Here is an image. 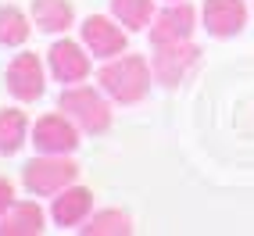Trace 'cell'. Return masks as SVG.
I'll return each instance as SVG.
<instances>
[{
  "label": "cell",
  "mask_w": 254,
  "mask_h": 236,
  "mask_svg": "<svg viewBox=\"0 0 254 236\" xmlns=\"http://www.w3.org/2000/svg\"><path fill=\"white\" fill-rule=\"evenodd\" d=\"M43 233L40 204H11L0 215V236H36Z\"/></svg>",
  "instance_id": "7c38bea8"
},
{
  "label": "cell",
  "mask_w": 254,
  "mask_h": 236,
  "mask_svg": "<svg viewBox=\"0 0 254 236\" xmlns=\"http://www.w3.org/2000/svg\"><path fill=\"white\" fill-rule=\"evenodd\" d=\"M247 25V4L244 0H204V29L218 40L236 36Z\"/></svg>",
  "instance_id": "30bf717a"
},
{
  "label": "cell",
  "mask_w": 254,
  "mask_h": 236,
  "mask_svg": "<svg viewBox=\"0 0 254 236\" xmlns=\"http://www.w3.org/2000/svg\"><path fill=\"white\" fill-rule=\"evenodd\" d=\"M75 11L68 0H32V22L43 32H64L72 25Z\"/></svg>",
  "instance_id": "4fadbf2b"
},
{
  "label": "cell",
  "mask_w": 254,
  "mask_h": 236,
  "mask_svg": "<svg viewBox=\"0 0 254 236\" xmlns=\"http://www.w3.org/2000/svg\"><path fill=\"white\" fill-rule=\"evenodd\" d=\"M193 22H197V11L186 4V0H172V7H165L161 14H154V25H150V43L161 47V43L190 40V36H193Z\"/></svg>",
  "instance_id": "52a82bcc"
},
{
  "label": "cell",
  "mask_w": 254,
  "mask_h": 236,
  "mask_svg": "<svg viewBox=\"0 0 254 236\" xmlns=\"http://www.w3.org/2000/svg\"><path fill=\"white\" fill-rule=\"evenodd\" d=\"M11 204H14V186H11L7 179H0V215H4Z\"/></svg>",
  "instance_id": "ac0fdd59"
},
{
  "label": "cell",
  "mask_w": 254,
  "mask_h": 236,
  "mask_svg": "<svg viewBox=\"0 0 254 236\" xmlns=\"http://www.w3.org/2000/svg\"><path fill=\"white\" fill-rule=\"evenodd\" d=\"M200 50L190 43V40H179V43H161L154 50V61H150V72H154L158 82L165 86H176V82L186 79V72L197 64Z\"/></svg>",
  "instance_id": "277c9868"
},
{
  "label": "cell",
  "mask_w": 254,
  "mask_h": 236,
  "mask_svg": "<svg viewBox=\"0 0 254 236\" xmlns=\"http://www.w3.org/2000/svg\"><path fill=\"white\" fill-rule=\"evenodd\" d=\"M32 143L40 154H72L79 147V129L68 115H43L32 129Z\"/></svg>",
  "instance_id": "8992f818"
},
{
  "label": "cell",
  "mask_w": 254,
  "mask_h": 236,
  "mask_svg": "<svg viewBox=\"0 0 254 236\" xmlns=\"http://www.w3.org/2000/svg\"><path fill=\"white\" fill-rule=\"evenodd\" d=\"M97 82L118 104H136L150 90V68H147V61L140 54H118L100 68Z\"/></svg>",
  "instance_id": "6da1fadb"
},
{
  "label": "cell",
  "mask_w": 254,
  "mask_h": 236,
  "mask_svg": "<svg viewBox=\"0 0 254 236\" xmlns=\"http://www.w3.org/2000/svg\"><path fill=\"white\" fill-rule=\"evenodd\" d=\"M111 14H115V22H122L126 29L140 32L154 18V0H111Z\"/></svg>",
  "instance_id": "9a60e30c"
},
{
  "label": "cell",
  "mask_w": 254,
  "mask_h": 236,
  "mask_svg": "<svg viewBox=\"0 0 254 236\" xmlns=\"http://www.w3.org/2000/svg\"><path fill=\"white\" fill-rule=\"evenodd\" d=\"M29 32H32V25L22 7H14V4L0 7V47H22L29 40Z\"/></svg>",
  "instance_id": "2e32d148"
},
{
  "label": "cell",
  "mask_w": 254,
  "mask_h": 236,
  "mask_svg": "<svg viewBox=\"0 0 254 236\" xmlns=\"http://www.w3.org/2000/svg\"><path fill=\"white\" fill-rule=\"evenodd\" d=\"M93 208V193L86 186H64L58 197H54V208H50V218L61 226V229H68V226H79L82 218L90 215Z\"/></svg>",
  "instance_id": "8fae6325"
},
{
  "label": "cell",
  "mask_w": 254,
  "mask_h": 236,
  "mask_svg": "<svg viewBox=\"0 0 254 236\" xmlns=\"http://www.w3.org/2000/svg\"><path fill=\"white\" fill-rule=\"evenodd\" d=\"M79 179V165L68 161L64 154H43V158H32L22 168V182L32 197H54L64 186H72Z\"/></svg>",
  "instance_id": "7a4b0ae2"
},
{
  "label": "cell",
  "mask_w": 254,
  "mask_h": 236,
  "mask_svg": "<svg viewBox=\"0 0 254 236\" xmlns=\"http://www.w3.org/2000/svg\"><path fill=\"white\" fill-rule=\"evenodd\" d=\"M58 104H61V111L68 115L79 129H86V132H104L111 125L108 100L100 97L97 90H90V86H68V90H61Z\"/></svg>",
  "instance_id": "3957f363"
},
{
  "label": "cell",
  "mask_w": 254,
  "mask_h": 236,
  "mask_svg": "<svg viewBox=\"0 0 254 236\" xmlns=\"http://www.w3.org/2000/svg\"><path fill=\"white\" fill-rule=\"evenodd\" d=\"M4 82H7V90L14 100H36L43 97V64L36 54H18L11 64H7V72H4Z\"/></svg>",
  "instance_id": "ba28073f"
},
{
  "label": "cell",
  "mask_w": 254,
  "mask_h": 236,
  "mask_svg": "<svg viewBox=\"0 0 254 236\" xmlns=\"http://www.w3.org/2000/svg\"><path fill=\"white\" fill-rule=\"evenodd\" d=\"M82 233L86 236H126V233H132V222H129L126 211L108 208V211H97L90 222L82 226Z\"/></svg>",
  "instance_id": "e0dca14e"
},
{
  "label": "cell",
  "mask_w": 254,
  "mask_h": 236,
  "mask_svg": "<svg viewBox=\"0 0 254 236\" xmlns=\"http://www.w3.org/2000/svg\"><path fill=\"white\" fill-rule=\"evenodd\" d=\"M47 58H50V75L58 82H68L72 86V82H82L90 75V54L72 40H58L47 50Z\"/></svg>",
  "instance_id": "9c48e42d"
},
{
  "label": "cell",
  "mask_w": 254,
  "mask_h": 236,
  "mask_svg": "<svg viewBox=\"0 0 254 236\" xmlns=\"http://www.w3.org/2000/svg\"><path fill=\"white\" fill-rule=\"evenodd\" d=\"M82 43H86V50L93 58L111 61L118 54H126L129 36H126L122 25H115L111 18H104V14H90V18L82 22Z\"/></svg>",
  "instance_id": "5b68a950"
},
{
  "label": "cell",
  "mask_w": 254,
  "mask_h": 236,
  "mask_svg": "<svg viewBox=\"0 0 254 236\" xmlns=\"http://www.w3.org/2000/svg\"><path fill=\"white\" fill-rule=\"evenodd\" d=\"M25 129H29V122H25V115L18 108L0 111V154H7V158L18 154L22 143H25Z\"/></svg>",
  "instance_id": "5bb4252c"
}]
</instances>
